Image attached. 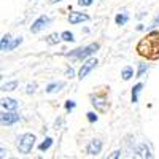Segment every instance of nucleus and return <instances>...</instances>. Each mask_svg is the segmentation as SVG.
I'll return each mask as SVG.
<instances>
[{"label":"nucleus","mask_w":159,"mask_h":159,"mask_svg":"<svg viewBox=\"0 0 159 159\" xmlns=\"http://www.w3.org/2000/svg\"><path fill=\"white\" fill-rule=\"evenodd\" d=\"M135 156H139V157H153V154H151V151H150V148L147 147V143H140V145H137L135 147Z\"/></svg>","instance_id":"obj_11"},{"label":"nucleus","mask_w":159,"mask_h":159,"mask_svg":"<svg viewBox=\"0 0 159 159\" xmlns=\"http://www.w3.org/2000/svg\"><path fill=\"white\" fill-rule=\"evenodd\" d=\"M21 119V116L16 113V111H3L2 116H0V123H2V126H13L16 124L18 121Z\"/></svg>","instance_id":"obj_6"},{"label":"nucleus","mask_w":159,"mask_h":159,"mask_svg":"<svg viewBox=\"0 0 159 159\" xmlns=\"http://www.w3.org/2000/svg\"><path fill=\"white\" fill-rule=\"evenodd\" d=\"M61 35H62V40H64V42H69V43L75 42V35H73L70 30H64Z\"/></svg>","instance_id":"obj_20"},{"label":"nucleus","mask_w":159,"mask_h":159,"mask_svg":"<svg viewBox=\"0 0 159 159\" xmlns=\"http://www.w3.org/2000/svg\"><path fill=\"white\" fill-rule=\"evenodd\" d=\"M0 151H2V154H0V156H2V157H5V153H8V151H5V148H2V150H0Z\"/></svg>","instance_id":"obj_30"},{"label":"nucleus","mask_w":159,"mask_h":159,"mask_svg":"<svg viewBox=\"0 0 159 159\" xmlns=\"http://www.w3.org/2000/svg\"><path fill=\"white\" fill-rule=\"evenodd\" d=\"M127 21H129V15H127V13H119V15H116V18H115V22L118 25H124Z\"/></svg>","instance_id":"obj_17"},{"label":"nucleus","mask_w":159,"mask_h":159,"mask_svg":"<svg viewBox=\"0 0 159 159\" xmlns=\"http://www.w3.org/2000/svg\"><path fill=\"white\" fill-rule=\"evenodd\" d=\"M121 156H123L121 150H115L111 154H108V159H118V157H121Z\"/></svg>","instance_id":"obj_26"},{"label":"nucleus","mask_w":159,"mask_h":159,"mask_svg":"<svg viewBox=\"0 0 159 159\" xmlns=\"http://www.w3.org/2000/svg\"><path fill=\"white\" fill-rule=\"evenodd\" d=\"M65 76H67V78H73L75 76V70L73 69H67V70H65Z\"/></svg>","instance_id":"obj_28"},{"label":"nucleus","mask_w":159,"mask_h":159,"mask_svg":"<svg viewBox=\"0 0 159 159\" xmlns=\"http://www.w3.org/2000/svg\"><path fill=\"white\" fill-rule=\"evenodd\" d=\"M157 25H159V15L154 18V21H153V27H157Z\"/></svg>","instance_id":"obj_29"},{"label":"nucleus","mask_w":159,"mask_h":159,"mask_svg":"<svg viewBox=\"0 0 159 159\" xmlns=\"http://www.w3.org/2000/svg\"><path fill=\"white\" fill-rule=\"evenodd\" d=\"M51 145H52V139H51V137H46L42 143L38 145V150H40V151H46V150L51 148Z\"/></svg>","instance_id":"obj_18"},{"label":"nucleus","mask_w":159,"mask_h":159,"mask_svg":"<svg viewBox=\"0 0 159 159\" xmlns=\"http://www.w3.org/2000/svg\"><path fill=\"white\" fill-rule=\"evenodd\" d=\"M92 2H94V0H78V5H81V7H91Z\"/></svg>","instance_id":"obj_27"},{"label":"nucleus","mask_w":159,"mask_h":159,"mask_svg":"<svg viewBox=\"0 0 159 159\" xmlns=\"http://www.w3.org/2000/svg\"><path fill=\"white\" fill-rule=\"evenodd\" d=\"M86 118H88L89 123H96L97 119H99V116H97L94 111H88V113H86Z\"/></svg>","instance_id":"obj_22"},{"label":"nucleus","mask_w":159,"mask_h":159,"mask_svg":"<svg viewBox=\"0 0 159 159\" xmlns=\"http://www.w3.org/2000/svg\"><path fill=\"white\" fill-rule=\"evenodd\" d=\"M97 64H99V61H97L96 57H88V59L83 62L81 67H80V70H78V78H80V80H84L92 70L97 67Z\"/></svg>","instance_id":"obj_4"},{"label":"nucleus","mask_w":159,"mask_h":159,"mask_svg":"<svg viewBox=\"0 0 159 159\" xmlns=\"http://www.w3.org/2000/svg\"><path fill=\"white\" fill-rule=\"evenodd\" d=\"M121 76H123L124 81H129V80L134 76V69L129 67V65H127V67H124V69L121 70Z\"/></svg>","instance_id":"obj_16"},{"label":"nucleus","mask_w":159,"mask_h":159,"mask_svg":"<svg viewBox=\"0 0 159 159\" xmlns=\"http://www.w3.org/2000/svg\"><path fill=\"white\" fill-rule=\"evenodd\" d=\"M102 148H103V143L100 139H92L89 143H88V147H86V153L89 156H99L102 153Z\"/></svg>","instance_id":"obj_7"},{"label":"nucleus","mask_w":159,"mask_h":159,"mask_svg":"<svg viewBox=\"0 0 159 159\" xmlns=\"http://www.w3.org/2000/svg\"><path fill=\"white\" fill-rule=\"evenodd\" d=\"M150 69V65L148 64H139V70H137V78H142L143 73L147 72Z\"/></svg>","instance_id":"obj_21"},{"label":"nucleus","mask_w":159,"mask_h":159,"mask_svg":"<svg viewBox=\"0 0 159 159\" xmlns=\"http://www.w3.org/2000/svg\"><path fill=\"white\" fill-rule=\"evenodd\" d=\"M91 103L97 111H105L107 110V97L105 96H91Z\"/></svg>","instance_id":"obj_9"},{"label":"nucleus","mask_w":159,"mask_h":159,"mask_svg":"<svg viewBox=\"0 0 159 159\" xmlns=\"http://www.w3.org/2000/svg\"><path fill=\"white\" fill-rule=\"evenodd\" d=\"M86 21H89V15H86V13H81V11H70L69 22H70L72 25L81 24V22H86Z\"/></svg>","instance_id":"obj_8"},{"label":"nucleus","mask_w":159,"mask_h":159,"mask_svg":"<svg viewBox=\"0 0 159 159\" xmlns=\"http://www.w3.org/2000/svg\"><path fill=\"white\" fill-rule=\"evenodd\" d=\"M100 48L99 43H91V45H86V46H81V48H76L70 52H65L64 56L67 57H75V59H80V61H86L88 57H91L94 52Z\"/></svg>","instance_id":"obj_2"},{"label":"nucleus","mask_w":159,"mask_h":159,"mask_svg":"<svg viewBox=\"0 0 159 159\" xmlns=\"http://www.w3.org/2000/svg\"><path fill=\"white\" fill-rule=\"evenodd\" d=\"M18 88V81L13 80V81H8V83H3L2 84V91H15Z\"/></svg>","instance_id":"obj_19"},{"label":"nucleus","mask_w":159,"mask_h":159,"mask_svg":"<svg viewBox=\"0 0 159 159\" xmlns=\"http://www.w3.org/2000/svg\"><path fill=\"white\" fill-rule=\"evenodd\" d=\"M21 43H22V37H18V38H15V40H13V43H11V51L15 49V48H18Z\"/></svg>","instance_id":"obj_24"},{"label":"nucleus","mask_w":159,"mask_h":159,"mask_svg":"<svg viewBox=\"0 0 159 159\" xmlns=\"http://www.w3.org/2000/svg\"><path fill=\"white\" fill-rule=\"evenodd\" d=\"M75 107H76L75 100H67V102H65V110H67V111H72Z\"/></svg>","instance_id":"obj_23"},{"label":"nucleus","mask_w":159,"mask_h":159,"mask_svg":"<svg viewBox=\"0 0 159 159\" xmlns=\"http://www.w3.org/2000/svg\"><path fill=\"white\" fill-rule=\"evenodd\" d=\"M142 88H143V84H142V83H137L134 88H132V102H134V103H137V102H139V94H140Z\"/></svg>","instance_id":"obj_15"},{"label":"nucleus","mask_w":159,"mask_h":159,"mask_svg":"<svg viewBox=\"0 0 159 159\" xmlns=\"http://www.w3.org/2000/svg\"><path fill=\"white\" fill-rule=\"evenodd\" d=\"M135 49L142 57H147L148 61H157L159 59V30H153L147 37H143L137 43Z\"/></svg>","instance_id":"obj_1"},{"label":"nucleus","mask_w":159,"mask_h":159,"mask_svg":"<svg viewBox=\"0 0 159 159\" xmlns=\"http://www.w3.org/2000/svg\"><path fill=\"white\" fill-rule=\"evenodd\" d=\"M35 135L34 134H22V135H19L18 137V142H16V147H18V151L21 153V154H29L32 150H34V147H35Z\"/></svg>","instance_id":"obj_3"},{"label":"nucleus","mask_w":159,"mask_h":159,"mask_svg":"<svg viewBox=\"0 0 159 159\" xmlns=\"http://www.w3.org/2000/svg\"><path fill=\"white\" fill-rule=\"evenodd\" d=\"M11 35L10 34H7V35H3L2 37V42H0V49H2V52H8V51H11Z\"/></svg>","instance_id":"obj_12"},{"label":"nucleus","mask_w":159,"mask_h":159,"mask_svg":"<svg viewBox=\"0 0 159 159\" xmlns=\"http://www.w3.org/2000/svg\"><path fill=\"white\" fill-rule=\"evenodd\" d=\"M46 42H48V45H57V43L64 42V40H62V35L61 34H51L46 38Z\"/></svg>","instance_id":"obj_14"},{"label":"nucleus","mask_w":159,"mask_h":159,"mask_svg":"<svg viewBox=\"0 0 159 159\" xmlns=\"http://www.w3.org/2000/svg\"><path fill=\"white\" fill-rule=\"evenodd\" d=\"M57 2H62V0H49V3H57Z\"/></svg>","instance_id":"obj_31"},{"label":"nucleus","mask_w":159,"mask_h":159,"mask_svg":"<svg viewBox=\"0 0 159 159\" xmlns=\"http://www.w3.org/2000/svg\"><path fill=\"white\" fill-rule=\"evenodd\" d=\"M35 91H37V83L27 84V88H25V92H27V94H34Z\"/></svg>","instance_id":"obj_25"},{"label":"nucleus","mask_w":159,"mask_h":159,"mask_svg":"<svg viewBox=\"0 0 159 159\" xmlns=\"http://www.w3.org/2000/svg\"><path fill=\"white\" fill-rule=\"evenodd\" d=\"M65 86V83L64 81H57V83H49L48 86H46V92L48 94H52V92H59L62 88Z\"/></svg>","instance_id":"obj_13"},{"label":"nucleus","mask_w":159,"mask_h":159,"mask_svg":"<svg viewBox=\"0 0 159 159\" xmlns=\"http://www.w3.org/2000/svg\"><path fill=\"white\" fill-rule=\"evenodd\" d=\"M19 107V102L11 99V97H3L2 99V108L7 110V111H16Z\"/></svg>","instance_id":"obj_10"},{"label":"nucleus","mask_w":159,"mask_h":159,"mask_svg":"<svg viewBox=\"0 0 159 159\" xmlns=\"http://www.w3.org/2000/svg\"><path fill=\"white\" fill-rule=\"evenodd\" d=\"M49 24H51V18L42 15V16H38V18L32 22V25H30V32H32V34H40L42 30H45Z\"/></svg>","instance_id":"obj_5"}]
</instances>
